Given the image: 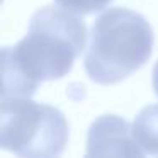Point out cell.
I'll return each instance as SVG.
<instances>
[{
	"instance_id": "1",
	"label": "cell",
	"mask_w": 158,
	"mask_h": 158,
	"mask_svg": "<svg viewBox=\"0 0 158 158\" xmlns=\"http://www.w3.org/2000/svg\"><path fill=\"white\" fill-rule=\"evenodd\" d=\"M75 15L61 7L39 9L24 39L2 49V97H31L41 82L68 75L87 43V27Z\"/></svg>"
},
{
	"instance_id": "2",
	"label": "cell",
	"mask_w": 158,
	"mask_h": 158,
	"mask_svg": "<svg viewBox=\"0 0 158 158\" xmlns=\"http://www.w3.org/2000/svg\"><path fill=\"white\" fill-rule=\"evenodd\" d=\"M153 29L141 14L112 7L95 19L85 55V72L100 85L127 78L150 60Z\"/></svg>"
},
{
	"instance_id": "3",
	"label": "cell",
	"mask_w": 158,
	"mask_h": 158,
	"mask_svg": "<svg viewBox=\"0 0 158 158\" xmlns=\"http://www.w3.org/2000/svg\"><path fill=\"white\" fill-rule=\"evenodd\" d=\"M68 143V123L56 107L31 97H2L0 144L19 156H58Z\"/></svg>"
},
{
	"instance_id": "4",
	"label": "cell",
	"mask_w": 158,
	"mask_h": 158,
	"mask_svg": "<svg viewBox=\"0 0 158 158\" xmlns=\"http://www.w3.org/2000/svg\"><path fill=\"white\" fill-rule=\"evenodd\" d=\"M133 136V126L123 117L107 114L92 123L87 136V156H143Z\"/></svg>"
},
{
	"instance_id": "5",
	"label": "cell",
	"mask_w": 158,
	"mask_h": 158,
	"mask_svg": "<svg viewBox=\"0 0 158 158\" xmlns=\"http://www.w3.org/2000/svg\"><path fill=\"white\" fill-rule=\"evenodd\" d=\"M133 136L144 155H158V104L139 110L133 123Z\"/></svg>"
},
{
	"instance_id": "6",
	"label": "cell",
	"mask_w": 158,
	"mask_h": 158,
	"mask_svg": "<svg viewBox=\"0 0 158 158\" xmlns=\"http://www.w3.org/2000/svg\"><path fill=\"white\" fill-rule=\"evenodd\" d=\"M56 5L77 15H87L106 9L112 0H55Z\"/></svg>"
},
{
	"instance_id": "7",
	"label": "cell",
	"mask_w": 158,
	"mask_h": 158,
	"mask_svg": "<svg viewBox=\"0 0 158 158\" xmlns=\"http://www.w3.org/2000/svg\"><path fill=\"white\" fill-rule=\"evenodd\" d=\"M153 90L158 95V61H156V65H155V68H153Z\"/></svg>"
}]
</instances>
